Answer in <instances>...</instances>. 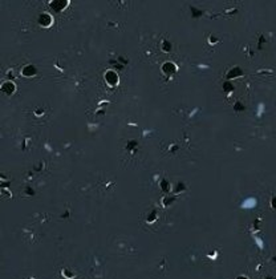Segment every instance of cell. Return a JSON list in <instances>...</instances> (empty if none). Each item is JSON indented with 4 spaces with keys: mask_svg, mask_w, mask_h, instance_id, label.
I'll return each mask as SVG.
<instances>
[{
    "mask_svg": "<svg viewBox=\"0 0 276 279\" xmlns=\"http://www.w3.org/2000/svg\"><path fill=\"white\" fill-rule=\"evenodd\" d=\"M256 199L255 198H246L244 201H243V203H242V209H246V210H251V209H253V207L256 206Z\"/></svg>",
    "mask_w": 276,
    "mask_h": 279,
    "instance_id": "obj_1",
    "label": "cell"
}]
</instances>
